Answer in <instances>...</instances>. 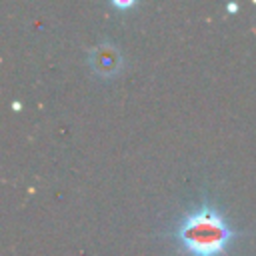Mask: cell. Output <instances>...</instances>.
I'll use <instances>...</instances> for the list:
<instances>
[{"mask_svg": "<svg viewBox=\"0 0 256 256\" xmlns=\"http://www.w3.org/2000/svg\"><path fill=\"white\" fill-rule=\"evenodd\" d=\"M112 4H114V6H122V8H126V6H132L134 2H132V0H130V2H124V0H114Z\"/></svg>", "mask_w": 256, "mask_h": 256, "instance_id": "obj_3", "label": "cell"}, {"mask_svg": "<svg viewBox=\"0 0 256 256\" xmlns=\"http://www.w3.org/2000/svg\"><path fill=\"white\" fill-rule=\"evenodd\" d=\"M230 238L232 230L212 206H202L200 210L190 212L178 226V240L196 256L220 254Z\"/></svg>", "mask_w": 256, "mask_h": 256, "instance_id": "obj_1", "label": "cell"}, {"mask_svg": "<svg viewBox=\"0 0 256 256\" xmlns=\"http://www.w3.org/2000/svg\"><path fill=\"white\" fill-rule=\"evenodd\" d=\"M228 10H230V12H236V10H238V4H236V2H230V4H228Z\"/></svg>", "mask_w": 256, "mask_h": 256, "instance_id": "obj_4", "label": "cell"}, {"mask_svg": "<svg viewBox=\"0 0 256 256\" xmlns=\"http://www.w3.org/2000/svg\"><path fill=\"white\" fill-rule=\"evenodd\" d=\"M90 64L98 74L108 76V74H114L120 68V54L114 46L102 44V46H96L90 52Z\"/></svg>", "mask_w": 256, "mask_h": 256, "instance_id": "obj_2", "label": "cell"}]
</instances>
